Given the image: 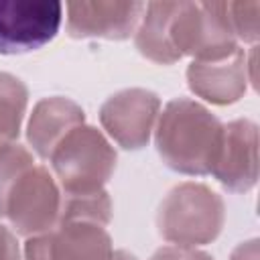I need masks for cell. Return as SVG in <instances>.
Returning <instances> with one entry per match:
<instances>
[{"label":"cell","instance_id":"6da1fadb","mask_svg":"<svg viewBox=\"0 0 260 260\" xmlns=\"http://www.w3.org/2000/svg\"><path fill=\"white\" fill-rule=\"evenodd\" d=\"M221 136L219 118L189 98L171 100L154 128V144L162 162L183 175H211Z\"/></svg>","mask_w":260,"mask_h":260},{"label":"cell","instance_id":"30bf717a","mask_svg":"<svg viewBox=\"0 0 260 260\" xmlns=\"http://www.w3.org/2000/svg\"><path fill=\"white\" fill-rule=\"evenodd\" d=\"M144 2H69L67 4V32L75 39H128L142 14Z\"/></svg>","mask_w":260,"mask_h":260},{"label":"cell","instance_id":"4fadbf2b","mask_svg":"<svg viewBox=\"0 0 260 260\" xmlns=\"http://www.w3.org/2000/svg\"><path fill=\"white\" fill-rule=\"evenodd\" d=\"M175 10L177 2H148L134 32V45L140 55L160 65L179 61V55L171 45V22Z\"/></svg>","mask_w":260,"mask_h":260},{"label":"cell","instance_id":"ffe728a7","mask_svg":"<svg viewBox=\"0 0 260 260\" xmlns=\"http://www.w3.org/2000/svg\"><path fill=\"white\" fill-rule=\"evenodd\" d=\"M230 260H258V240L252 238L248 242H242L234 248Z\"/></svg>","mask_w":260,"mask_h":260},{"label":"cell","instance_id":"7c38bea8","mask_svg":"<svg viewBox=\"0 0 260 260\" xmlns=\"http://www.w3.org/2000/svg\"><path fill=\"white\" fill-rule=\"evenodd\" d=\"M79 124H85V114L77 102L63 95L43 98L28 118L26 140L41 158H49L63 136Z\"/></svg>","mask_w":260,"mask_h":260},{"label":"cell","instance_id":"ac0fdd59","mask_svg":"<svg viewBox=\"0 0 260 260\" xmlns=\"http://www.w3.org/2000/svg\"><path fill=\"white\" fill-rule=\"evenodd\" d=\"M148 260H213L203 250L195 248H185V246H162L158 248Z\"/></svg>","mask_w":260,"mask_h":260},{"label":"cell","instance_id":"277c9868","mask_svg":"<svg viewBox=\"0 0 260 260\" xmlns=\"http://www.w3.org/2000/svg\"><path fill=\"white\" fill-rule=\"evenodd\" d=\"M171 45L193 61H219L238 49L225 2H177L171 22Z\"/></svg>","mask_w":260,"mask_h":260},{"label":"cell","instance_id":"d6986e66","mask_svg":"<svg viewBox=\"0 0 260 260\" xmlns=\"http://www.w3.org/2000/svg\"><path fill=\"white\" fill-rule=\"evenodd\" d=\"M0 260H20L16 236L2 223H0Z\"/></svg>","mask_w":260,"mask_h":260},{"label":"cell","instance_id":"5bb4252c","mask_svg":"<svg viewBox=\"0 0 260 260\" xmlns=\"http://www.w3.org/2000/svg\"><path fill=\"white\" fill-rule=\"evenodd\" d=\"M26 102L28 89L24 81L12 73L0 71V148L18 138Z\"/></svg>","mask_w":260,"mask_h":260},{"label":"cell","instance_id":"52a82bcc","mask_svg":"<svg viewBox=\"0 0 260 260\" xmlns=\"http://www.w3.org/2000/svg\"><path fill=\"white\" fill-rule=\"evenodd\" d=\"M160 114V98L144 87H126L112 93L100 108V122L118 146L140 150L148 144Z\"/></svg>","mask_w":260,"mask_h":260},{"label":"cell","instance_id":"2e32d148","mask_svg":"<svg viewBox=\"0 0 260 260\" xmlns=\"http://www.w3.org/2000/svg\"><path fill=\"white\" fill-rule=\"evenodd\" d=\"M35 165L32 154L22 144H6L0 148V217H4V203L14 181Z\"/></svg>","mask_w":260,"mask_h":260},{"label":"cell","instance_id":"9c48e42d","mask_svg":"<svg viewBox=\"0 0 260 260\" xmlns=\"http://www.w3.org/2000/svg\"><path fill=\"white\" fill-rule=\"evenodd\" d=\"M211 175L232 193H246L258 181V126L248 118L223 124Z\"/></svg>","mask_w":260,"mask_h":260},{"label":"cell","instance_id":"7a4b0ae2","mask_svg":"<svg viewBox=\"0 0 260 260\" xmlns=\"http://www.w3.org/2000/svg\"><path fill=\"white\" fill-rule=\"evenodd\" d=\"M225 221L221 195L203 183L175 185L158 205V234L177 246L195 248L213 242Z\"/></svg>","mask_w":260,"mask_h":260},{"label":"cell","instance_id":"3957f363","mask_svg":"<svg viewBox=\"0 0 260 260\" xmlns=\"http://www.w3.org/2000/svg\"><path fill=\"white\" fill-rule=\"evenodd\" d=\"M116 158L114 146L98 128L79 124L53 148L49 162L63 195H89L104 191Z\"/></svg>","mask_w":260,"mask_h":260},{"label":"cell","instance_id":"8992f818","mask_svg":"<svg viewBox=\"0 0 260 260\" xmlns=\"http://www.w3.org/2000/svg\"><path fill=\"white\" fill-rule=\"evenodd\" d=\"M57 0H0V55H22L47 45L59 30Z\"/></svg>","mask_w":260,"mask_h":260},{"label":"cell","instance_id":"9a60e30c","mask_svg":"<svg viewBox=\"0 0 260 260\" xmlns=\"http://www.w3.org/2000/svg\"><path fill=\"white\" fill-rule=\"evenodd\" d=\"M85 219L108 225L112 219V201L108 191H98L89 195H63L61 193V221Z\"/></svg>","mask_w":260,"mask_h":260},{"label":"cell","instance_id":"8fae6325","mask_svg":"<svg viewBox=\"0 0 260 260\" xmlns=\"http://www.w3.org/2000/svg\"><path fill=\"white\" fill-rule=\"evenodd\" d=\"M187 85L205 102L228 106L238 102L248 87V69L244 49H236L219 61H191L187 67Z\"/></svg>","mask_w":260,"mask_h":260},{"label":"cell","instance_id":"e0dca14e","mask_svg":"<svg viewBox=\"0 0 260 260\" xmlns=\"http://www.w3.org/2000/svg\"><path fill=\"white\" fill-rule=\"evenodd\" d=\"M228 6V16L234 28L236 39L244 43H256L258 39V12H260V2L250 0V2H225Z\"/></svg>","mask_w":260,"mask_h":260},{"label":"cell","instance_id":"44dd1931","mask_svg":"<svg viewBox=\"0 0 260 260\" xmlns=\"http://www.w3.org/2000/svg\"><path fill=\"white\" fill-rule=\"evenodd\" d=\"M112 260H138L134 254H130L128 250H114Z\"/></svg>","mask_w":260,"mask_h":260},{"label":"cell","instance_id":"5b68a950","mask_svg":"<svg viewBox=\"0 0 260 260\" xmlns=\"http://www.w3.org/2000/svg\"><path fill=\"white\" fill-rule=\"evenodd\" d=\"M4 217L26 238L59 225L61 189L47 167L35 162L14 181L4 203Z\"/></svg>","mask_w":260,"mask_h":260},{"label":"cell","instance_id":"ba28073f","mask_svg":"<svg viewBox=\"0 0 260 260\" xmlns=\"http://www.w3.org/2000/svg\"><path fill=\"white\" fill-rule=\"evenodd\" d=\"M114 246L106 225L85 219L61 221L51 232L30 236L24 260H112Z\"/></svg>","mask_w":260,"mask_h":260}]
</instances>
